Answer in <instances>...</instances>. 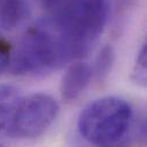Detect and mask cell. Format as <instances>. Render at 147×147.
Returning a JSON list of instances; mask_svg holds the SVG:
<instances>
[{
  "label": "cell",
  "instance_id": "ba28073f",
  "mask_svg": "<svg viewBox=\"0 0 147 147\" xmlns=\"http://www.w3.org/2000/svg\"><path fill=\"white\" fill-rule=\"evenodd\" d=\"M115 62V51L110 45L103 46L95 60V65L93 70V76L99 82H102L107 78V76L110 74L113 65Z\"/></svg>",
  "mask_w": 147,
  "mask_h": 147
},
{
  "label": "cell",
  "instance_id": "6da1fadb",
  "mask_svg": "<svg viewBox=\"0 0 147 147\" xmlns=\"http://www.w3.org/2000/svg\"><path fill=\"white\" fill-rule=\"evenodd\" d=\"M70 59L69 46L55 20L46 18L26 30L9 64L15 75H38L57 69Z\"/></svg>",
  "mask_w": 147,
  "mask_h": 147
},
{
  "label": "cell",
  "instance_id": "5b68a950",
  "mask_svg": "<svg viewBox=\"0 0 147 147\" xmlns=\"http://www.w3.org/2000/svg\"><path fill=\"white\" fill-rule=\"evenodd\" d=\"M93 77L92 68L84 62H76L68 67L65 70L61 85L60 93L64 102H74L83 94Z\"/></svg>",
  "mask_w": 147,
  "mask_h": 147
},
{
  "label": "cell",
  "instance_id": "8fae6325",
  "mask_svg": "<svg viewBox=\"0 0 147 147\" xmlns=\"http://www.w3.org/2000/svg\"><path fill=\"white\" fill-rule=\"evenodd\" d=\"M68 0H41V5L44 8L49 9V10H60L62 6L67 2Z\"/></svg>",
  "mask_w": 147,
  "mask_h": 147
},
{
  "label": "cell",
  "instance_id": "8992f818",
  "mask_svg": "<svg viewBox=\"0 0 147 147\" xmlns=\"http://www.w3.org/2000/svg\"><path fill=\"white\" fill-rule=\"evenodd\" d=\"M30 15L26 0H0V26L13 30L20 26Z\"/></svg>",
  "mask_w": 147,
  "mask_h": 147
},
{
  "label": "cell",
  "instance_id": "30bf717a",
  "mask_svg": "<svg viewBox=\"0 0 147 147\" xmlns=\"http://www.w3.org/2000/svg\"><path fill=\"white\" fill-rule=\"evenodd\" d=\"M11 54H13V47L10 42L2 36H0V75L9 65Z\"/></svg>",
  "mask_w": 147,
  "mask_h": 147
},
{
  "label": "cell",
  "instance_id": "52a82bcc",
  "mask_svg": "<svg viewBox=\"0 0 147 147\" xmlns=\"http://www.w3.org/2000/svg\"><path fill=\"white\" fill-rule=\"evenodd\" d=\"M21 98V91L17 87L0 85V131L7 127Z\"/></svg>",
  "mask_w": 147,
  "mask_h": 147
},
{
  "label": "cell",
  "instance_id": "3957f363",
  "mask_svg": "<svg viewBox=\"0 0 147 147\" xmlns=\"http://www.w3.org/2000/svg\"><path fill=\"white\" fill-rule=\"evenodd\" d=\"M132 125V108L122 98L103 96L88 103L78 117L79 134L96 146L121 144Z\"/></svg>",
  "mask_w": 147,
  "mask_h": 147
},
{
  "label": "cell",
  "instance_id": "277c9868",
  "mask_svg": "<svg viewBox=\"0 0 147 147\" xmlns=\"http://www.w3.org/2000/svg\"><path fill=\"white\" fill-rule=\"evenodd\" d=\"M59 103L49 94L33 93L21 98L7 125V134L15 139H33L54 123L59 115Z\"/></svg>",
  "mask_w": 147,
  "mask_h": 147
},
{
  "label": "cell",
  "instance_id": "7a4b0ae2",
  "mask_svg": "<svg viewBox=\"0 0 147 147\" xmlns=\"http://www.w3.org/2000/svg\"><path fill=\"white\" fill-rule=\"evenodd\" d=\"M107 0H68L54 20L72 59L85 57L96 45L108 21Z\"/></svg>",
  "mask_w": 147,
  "mask_h": 147
},
{
  "label": "cell",
  "instance_id": "9c48e42d",
  "mask_svg": "<svg viewBox=\"0 0 147 147\" xmlns=\"http://www.w3.org/2000/svg\"><path fill=\"white\" fill-rule=\"evenodd\" d=\"M132 80L141 86L145 87L147 84V45L144 44L138 53L136 59V63L132 70Z\"/></svg>",
  "mask_w": 147,
  "mask_h": 147
}]
</instances>
